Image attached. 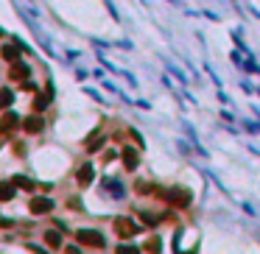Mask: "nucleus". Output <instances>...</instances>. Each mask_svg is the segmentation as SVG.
Wrapping results in <instances>:
<instances>
[{
    "mask_svg": "<svg viewBox=\"0 0 260 254\" xmlns=\"http://www.w3.org/2000/svg\"><path fill=\"white\" fill-rule=\"evenodd\" d=\"M76 238H78V243L87 246V249H104L106 246L104 235L95 232V229H81V232H76Z\"/></svg>",
    "mask_w": 260,
    "mask_h": 254,
    "instance_id": "f257e3e1",
    "label": "nucleus"
},
{
    "mask_svg": "<svg viewBox=\"0 0 260 254\" xmlns=\"http://www.w3.org/2000/svg\"><path fill=\"white\" fill-rule=\"evenodd\" d=\"M160 196L165 198V201H171V204H176V207H188L190 204V193L179 190V187H174V190H160Z\"/></svg>",
    "mask_w": 260,
    "mask_h": 254,
    "instance_id": "f03ea898",
    "label": "nucleus"
},
{
    "mask_svg": "<svg viewBox=\"0 0 260 254\" xmlns=\"http://www.w3.org/2000/svg\"><path fill=\"white\" fill-rule=\"evenodd\" d=\"M17 126H20V118L14 112H6L0 118V137H8L11 131H17Z\"/></svg>",
    "mask_w": 260,
    "mask_h": 254,
    "instance_id": "7ed1b4c3",
    "label": "nucleus"
},
{
    "mask_svg": "<svg viewBox=\"0 0 260 254\" xmlns=\"http://www.w3.org/2000/svg\"><path fill=\"white\" fill-rule=\"evenodd\" d=\"M115 232L120 235V238H134L137 235V224L129 218H115Z\"/></svg>",
    "mask_w": 260,
    "mask_h": 254,
    "instance_id": "20e7f679",
    "label": "nucleus"
},
{
    "mask_svg": "<svg viewBox=\"0 0 260 254\" xmlns=\"http://www.w3.org/2000/svg\"><path fill=\"white\" fill-rule=\"evenodd\" d=\"M28 210L34 212V215H48L50 210H53V201L50 198H31V204H28Z\"/></svg>",
    "mask_w": 260,
    "mask_h": 254,
    "instance_id": "39448f33",
    "label": "nucleus"
},
{
    "mask_svg": "<svg viewBox=\"0 0 260 254\" xmlns=\"http://www.w3.org/2000/svg\"><path fill=\"white\" fill-rule=\"evenodd\" d=\"M42 118H39V115H31V118H25L22 120V128H25V131H28V134H39V131H42Z\"/></svg>",
    "mask_w": 260,
    "mask_h": 254,
    "instance_id": "423d86ee",
    "label": "nucleus"
},
{
    "mask_svg": "<svg viewBox=\"0 0 260 254\" xmlns=\"http://www.w3.org/2000/svg\"><path fill=\"white\" fill-rule=\"evenodd\" d=\"M8 78H11V81H25V78H28V67H25V64H20V62H11Z\"/></svg>",
    "mask_w": 260,
    "mask_h": 254,
    "instance_id": "0eeeda50",
    "label": "nucleus"
},
{
    "mask_svg": "<svg viewBox=\"0 0 260 254\" xmlns=\"http://www.w3.org/2000/svg\"><path fill=\"white\" fill-rule=\"evenodd\" d=\"M120 156H123V165H126L129 170H134V168H137V162H140V156H137V151H134V148H123V154H120Z\"/></svg>",
    "mask_w": 260,
    "mask_h": 254,
    "instance_id": "6e6552de",
    "label": "nucleus"
},
{
    "mask_svg": "<svg viewBox=\"0 0 260 254\" xmlns=\"http://www.w3.org/2000/svg\"><path fill=\"white\" fill-rule=\"evenodd\" d=\"M92 176H95V173H92V165H81V168H78V173H76L78 184H84V187L92 182Z\"/></svg>",
    "mask_w": 260,
    "mask_h": 254,
    "instance_id": "1a4fd4ad",
    "label": "nucleus"
},
{
    "mask_svg": "<svg viewBox=\"0 0 260 254\" xmlns=\"http://www.w3.org/2000/svg\"><path fill=\"white\" fill-rule=\"evenodd\" d=\"M45 243H48L50 249H62V235H59L56 229H48V232H45Z\"/></svg>",
    "mask_w": 260,
    "mask_h": 254,
    "instance_id": "9d476101",
    "label": "nucleus"
},
{
    "mask_svg": "<svg viewBox=\"0 0 260 254\" xmlns=\"http://www.w3.org/2000/svg\"><path fill=\"white\" fill-rule=\"evenodd\" d=\"M11 198H14V184L0 182V201H11Z\"/></svg>",
    "mask_w": 260,
    "mask_h": 254,
    "instance_id": "9b49d317",
    "label": "nucleus"
},
{
    "mask_svg": "<svg viewBox=\"0 0 260 254\" xmlns=\"http://www.w3.org/2000/svg\"><path fill=\"white\" fill-rule=\"evenodd\" d=\"M3 59H6V62H17V59H20V48H17V45H6V48H3Z\"/></svg>",
    "mask_w": 260,
    "mask_h": 254,
    "instance_id": "f8f14e48",
    "label": "nucleus"
},
{
    "mask_svg": "<svg viewBox=\"0 0 260 254\" xmlns=\"http://www.w3.org/2000/svg\"><path fill=\"white\" fill-rule=\"evenodd\" d=\"M11 184H14V187H22V190H36V184L31 182V179H25V176H14Z\"/></svg>",
    "mask_w": 260,
    "mask_h": 254,
    "instance_id": "ddd939ff",
    "label": "nucleus"
},
{
    "mask_svg": "<svg viewBox=\"0 0 260 254\" xmlns=\"http://www.w3.org/2000/svg\"><path fill=\"white\" fill-rule=\"evenodd\" d=\"M11 101H14L11 90H0V109H6V106H11Z\"/></svg>",
    "mask_w": 260,
    "mask_h": 254,
    "instance_id": "4468645a",
    "label": "nucleus"
},
{
    "mask_svg": "<svg viewBox=\"0 0 260 254\" xmlns=\"http://www.w3.org/2000/svg\"><path fill=\"white\" fill-rule=\"evenodd\" d=\"M45 106H48V95H36L34 98V112H42Z\"/></svg>",
    "mask_w": 260,
    "mask_h": 254,
    "instance_id": "2eb2a0df",
    "label": "nucleus"
},
{
    "mask_svg": "<svg viewBox=\"0 0 260 254\" xmlns=\"http://www.w3.org/2000/svg\"><path fill=\"white\" fill-rule=\"evenodd\" d=\"M134 190L146 196V193H151V184H146V182H137V184H134Z\"/></svg>",
    "mask_w": 260,
    "mask_h": 254,
    "instance_id": "dca6fc26",
    "label": "nucleus"
},
{
    "mask_svg": "<svg viewBox=\"0 0 260 254\" xmlns=\"http://www.w3.org/2000/svg\"><path fill=\"white\" fill-rule=\"evenodd\" d=\"M143 221H146V224H151V226H154L157 221H160V215H151V212H143Z\"/></svg>",
    "mask_w": 260,
    "mask_h": 254,
    "instance_id": "f3484780",
    "label": "nucleus"
},
{
    "mask_svg": "<svg viewBox=\"0 0 260 254\" xmlns=\"http://www.w3.org/2000/svg\"><path fill=\"white\" fill-rule=\"evenodd\" d=\"M87 148H90V151H98L101 148V137H92V140L87 142Z\"/></svg>",
    "mask_w": 260,
    "mask_h": 254,
    "instance_id": "a211bd4d",
    "label": "nucleus"
},
{
    "mask_svg": "<svg viewBox=\"0 0 260 254\" xmlns=\"http://www.w3.org/2000/svg\"><path fill=\"white\" fill-rule=\"evenodd\" d=\"M160 249V240H148L146 243V252H157Z\"/></svg>",
    "mask_w": 260,
    "mask_h": 254,
    "instance_id": "6ab92c4d",
    "label": "nucleus"
},
{
    "mask_svg": "<svg viewBox=\"0 0 260 254\" xmlns=\"http://www.w3.org/2000/svg\"><path fill=\"white\" fill-rule=\"evenodd\" d=\"M0 226H11V221H6V218H0Z\"/></svg>",
    "mask_w": 260,
    "mask_h": 254,
    "instance_id": "aec40b11",
    "label": "nucleus"
},
{
    "mask_svg": "<svg viewBox=\"0 0 260 254\" xmlns=\"http://www.w3.org/2000/svg\"><path fill=\"white\" fill-rule=\"evenodd\" d=\"M0 34H3V31H0Z\"/></svg>",
    "mask_w": 260,
    "mask_h": 254,
    "instance_id": "412c9836",
    "label": "nucleus"
}]
</instances>
